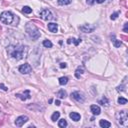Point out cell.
Instances as JSON below:
<instances>
[{
	"mask_svg": "<svg viewBox=\"0 0 128 128\" xmlns=\"http://www.w3.org/2000/svg\"><path fill=\"white\" fill-rule=\"evenodd\" d=\"M123 30H124V32H125V33H127V32H128V23H125V25H124V29H123Z\"/></svg>",
	"mask_w": 128,
	"mask_h": 128,
	"instance_id": "cell-30",
	"label": "cell"
},
{
	"mask_svg": "<svg viewBox=\"0 0 128 128\" xmlns=\"http://www.w3.org/2000/svg\"><path fill=\"white\" fill-rule=\"evenodd\" d=\"M31 70H32V67L30 66V64H28V63H25V64L19 66V72H21L22 74H28V73H30Z\"/></svg>",
	"mask_w": 128,
	"mask_h": 128,
	"instance_id": "cell-7",
	"label": "cell"
},
{
	"mask_svg": "<svg viewBox=\"0 0 128 128\" xmlns=\"http://www.w3.org/2000/svg\"><path fill=\"white\" fill-rule=\"evenodd\" d=\"M57 96H58L59 98H61V99H64L66 96H67V93H66V91H64L63 89H61L60 91L57 92Z\"/></svg>",
	"mask_w": 128,
	"mask_h": 128,
	"instance_id": "cell-15",
	"label": "cell"
},
{
	"mask_svg": "<svg viewBox=\"0 0 128 128\" xmlns=\"http://www.w3.org/2000/svg\"><path fill=\"white\" fill-rule=\"evenodd\" d=\"M95 1H96L97 3H103L104 1H105V0H95Z\"/></svg>",
	"mask_w": 128,
	"mask_h": 128,
	"instance_id": "cell-33",
	"label": "cell"
},
{
	"mask_svg": "<svg viewBox=\"0 0 128 128\" xmlns=\"http://www.w3.org/2000/svg\"><path fill=\"white\" fill-rule=\"evenodd\" d=\"M26 29V32L27 34L29 35V37L33 40H37L40 37V31L38 30V28H37L33 23H27V25L25 27Z\"/></svg>",
	"mask_w": 128,
	"mask_h": 128,
	"instance_id": "cell-3",
	"label": "cell"
},
{
	"mask_svg": "<svg viewBox=\"0 0 128 128\" xmlns=\"http://www.w3.org/2000/svg\"><path fill=\"white\" fill-rule=\"evenodd\" d=\"M98 102H99V104H102V105H105V106H108V104H109V101H108V99L106 97H103Z\"/></svg>",
	"mask_w": 128,
	"mask_h": 128,
	"instance_id": "cell-18",
	"label": "cell"
},
{
	"mask_svg": "<svg viewBox=\"0 0 128 128\" xmlns=\"http://www.w3.org/2000/svg\"><path fill=\"white\" fill-rule=\"evenodd\" d=\"M0 21L4 24H11V25H17L19 22V18L15 16L10 11H4L0 15Z\"/></svg>",
	"mask_w": 128,
	"mask_h": 128,
	"instance_id": "cell-2",
	"label": "cell"
},
{
	"mask_svg": "<svg viewBox=\"0 0 128 128\" xmlns=\"http://www.w3.org/2000/svg\"><path fill=\"white\" fill-rule=\"evenodd\" d=\"M0 88H1L2 90H4V91H7V87L4 84H0Z\"/></svg>",
	"mask_w": 128,
	"mask_h": 128,
	"instance_id": "cell-29",
	"label": "cell"
},
{
	"mask_svg": "<svg viewBox=\"0 0 128 128\" xmlns=\"http://www.w3.org/2000/svg\"><path fill=\"white\" fill-rule=\"evenodd\" d=\"M116 118H117V122L118 124L121 126L126 127L128 125V116H127V112L122 110L116 113Z\"/></svg>",
	"mask_w": 128,
	"mask_h": 128,
	"instance_id": "cell-4",
	"label": "cell"
},
{
	"mask_svg": "<svg viewBox=\"0 0 128 128\" xmlns=\"http://www.w3.org/2000/svg\"><path fill=\"white\" fill-rule=\"evenodd\" d=\"M119 14H120V12H115V13H113L112 15H111V17H110V18H111L112 20H115L116 18L118 17V15H119Z\"/></svg>",
	"mask_w": 128,
	"mask_h": 128,
	"instance_id": "cell-27",
	"label": "cell"
},
{
	"mask_svg": "<svg viewBox=\"0 0 128 128\" xmlns=\"http://www.w3.org/2000/svg\"><path fill=\"white\" fill-rule=\"evenodd\" d=\"M83 72H84L83 67H78L77 70L75 71V76H76V78H80V75H81Z\"/></svg>",
	"mask_w": 128,
	"mask_h": 128,
	"instance_id": "cell-16",
	"label": "cell"
},
{
	"mask_svg": "<svg viewBox=\"0 0 128 128\" xmlns=\"http://www.w3.org/2000/svg\"><path fill=\"white\" fill-rule=\"evenodd\" d=\"M72 0H58V4L59 5H68L71 3Z\"/></svg>",
	"mask_w": 128,
	"mask_h": 128,
	"instance_id": "cell-21",
	"label": "cell"
},
{
	"mask_svg": "<svg viewBox=\"0 0 128 128\" xmlns=\"http://www.w3.org/2000/svg\"><path fill=\"white\" fill-rule=\"evenodd\" d=\"M40 17L42 18V19L46 20V21H49V20L54 19L53 14H52V12L50 10H48V9H44V10H42L40 12Z\"/></svg>",
	"mask_w": 128,
	"mask_h": 128,
	"instance_id": "cell-5",
	"label": "cell"
},
{
	"mask_svg": "<svg viewBox=\"0 0 128 128\" xmlns=\"http://www.w3.org/2000/svg\"><path fill=\"white\" fill-rule=\"evenodd\" d=\"M60 67H61V68H66V64H65V63H61V64H60Z\"/></svg>",
	"mask_w": 128,
	"mask_h": 128,
	"instance_id": "cell-32",
	"label": "cell"
},
{
	"mask_svg": "<svg viewBox=\"0 0 128 128\" xmlns=\"http://www.w3.org/2000/svg\"><path fill=\"white\" fill-rule=\"evenodd\" d=\"M25 48L26 47L22 46V45H11L7 48V51H8V54L11 57L15 58L16 60H20L24 57Z\"/></svg>",
	"mask_w": 128,
	"mask_h": 128,
	"instance_id": "cell-1",
	"label": "cell"
},
{
	"mask_svg": "<svg viewBox=\"0 0 128 128\" xmlns=\"http://www.w3.org/2000/svg\"><path fill=\"white\" fill-rule=\"evenodd\" d=\"M71 42H74V44L75 45H78L79 43H80V42H81V39H75V38H69L68 40H67V43L68 44H70L71 43Z\"/></svg>",
	"mask_w": 128,
	"mask_h": 128,
	"instance_id": "cell-17",
	"label": "cell"
},
{
	"mask_svg": "<svg viewBox=\"0 0 128 128\" xmlns=\"http://www.w3.org/2000/svg\"><path fill=\"white\" fill-rule=\"evenodd\" d=\"M58 126L61 127V128L66 127V126H67V121H66L65 119H61V120H59V122H58Z\"/></svg>",
	"mask_w": 128,
	"mask_h": 128,
	"instance_id": "cell-19",
	"label": "cell"
},
{
	"mask_svg": "<svg viewBox=\"0 0 128 128\" xmlns=\"http://www.w3.org/2000/svg\"><path fill=\"white\" fill-rule=\"evenodd\" d=\"M69 117H70L73 121H79L80 118H81L80 114H79V113H77V112H71L70 114H69Z\"/></svg>",
	"mask_w": 128,
	"mask_h": 128,
	"instance_id": "cell-13",
	"label": "cell"
},
{
	"mask_svg": "<svg viewBox=\"0 0 128 128\" xmlns=\"http://www.w3.org/2000/svg\"><path fill=\"white\" fill-rule=\"evenodd\" d=\"M59 116H60V113L58 112V111H56V112H54L53 114H52V116H51V119H52V121H56L59 118Z\"/></svg>",
	"mask_w": 128,
	"mask_h": 128,
	"instance_id": "cell-22",
	"label": "cell"
},
{
	"mask_svg": "<svg viewBox=\"0 0 128 128\" xmlns=\"http://www.w3.org/2000/svg\"><path fill=\"white\" fill-rule=\"evenodd\" d=\"M71 98H73L74 100H76L77 102H80V103H83L85 101L84 94L80 91H75L73 93H71Z\"/></svg>",
	"mask_w": 128,
	"mask_h": 128,
	"instance_id": "cell-6",
	"label": "cell"
},
{
	"mask_svg": "<svg viewBox=\"0 0 128 128\" xmlns=\"http://www.w3.org/2000/svg\"><path fill=\"white\" fill-rule=\"evenodd\" d=\"M48 30L50 32H53V33L57 32L58 31V25L56 24V23H49L48 24Z\"/></svg>",
	"mask_w": 128,
	"mask_h": 128,
	"instance_id": "cell-12",
	"label": "cell"
},
{
	"mask_svg": "<svg viewBox=\"0 0 128 128\" xmlns=\"http://www.w3.org/2000/svg\"><path fill=\"white\" fill-rule=\"evenodd\" d=\"M16 97H18V98H20L21 100H27V99H30V92H29V90H26V91L23 93V94H19V93H17L16 95H15Z\"/></svg>",
	"mask_w": 128,
	"mask_h": 128,
	"instance_id": "cell-10",
	"label": "cell"
},
{
	"mask_svg": "<svg viewBox=\"0 0 128 128\" xmlns=\"http://www.w3.org/2000/svg\"><path fill=\"white\" fill-rule=\"evenodd\" d=\"M55 104H56L57 106H59V105H60V101H59V100H56V101H55Z\"/></svg>",
	"mask_w": 128,
	"mask_h": 128,
	"instance_id": "cell-34",
	"label": "cell"
},
{
	"mask_svg": "<svg viewBox=\"0 0 128 128\" xmlns=\"http://www.w3.org/2000/svg\"><path fill=\"white\" fill-rule=\"evenodd\" d=\"M68 82V78L67 77H61L59 79V84L60 85H65V84H67Z\"/></svg>",
	"mask_w": 128,
	"mask_h": 128,
	"instance_id": "cell-23",
	"label": "cell"
},
{
	"mask_svg": "<svg viewBox=\"0 0 128 128\" xmlns=\"http://www.w3.org/2000/svg\"><path fill=\"white\" fill-rule=\"evenodd\" d=\"M124 87H125V86H123V85H121V86L119 85V86L117 87V90H118V91H120V90H121V91H125V88H124Z\"/></svg>",
	"mask_w": 128,
	"mask_h": 128,
	"instance_id": "cell-28",
	"label": "cell"
},
{
	"mask_svg": "<svg viewBox=\"0 0 128 128\" xmlns=\"http://www.w3.org/2000/svg\"><path fill=\"white\" fill-rule=\"evenodd\" d=\"M113 44H114L115 47H120V46L122 45L121 41H120V40H117V39H114V40H113Z\"/></svg>",
	"mask_w": 128,
	"mask_h": 128,
	"instance_id": "cell-25",
	"label": "cell"
},
{
	"mask_svg": "<svg viewBox=\"0 0 128 128\" xmlns=\"http://www.w3.org/2000/svg\"><path fill=\"white\" fill-rule=\"evenodd\" d=\"M90 109H91V112L93 113L94 115H99L100 114V112H101V109L98 105H91Z\"/></svg>",
	"mask_w": 128,
	"mask_h": 128,
	"instance_id": "cell-11",
	"label": "cell"
},
{
	"mask_svg": "<svg viewBox=\"0 0 128 128\" xmlns=\"http://www.w3.org/2000/svg\"><path fill=\"white\" fill-rule=\"evenodd\" d=\"M43 46L46 47V48H51L52 47V43L50 40H44L43 41Z\"/></svg>",
	"mask_w": 128,
	"mask_h": 128,
	"instance_id": "cell-24",
	"label": "cell"
},
{
	"mask_svg": "<svg viewBox=\"0 0 128 128\" xmlns=\"http://www.w3.org/2000/svg\"><path fill=\"white\" fill-rule=\"evenodd\" d=\"M28 121V117L25 116V115H22V116H19L15 120V125L18 126V127H21L24 125V123H26Z\"/></svg>",
	"mask_w": 128,
	"mask_h": 128,
	"instance_id": "cell-8",
	"label": "cell"
},
{
	"mask_svg": "<svg viewBox=\"0 0 128 128\" xmlns=\"http://www.w3.org/2000/svg\"><path fill=\"white\" fill-rule=\"evenodd\" d=\"M118 103L119 104H126L127 103V99L123 98V97H119L118 98Z\"/></svg>",
	"mask_w": 128,
	"mask_h": 128,
	"instance_id": "cell-26",
	"label": "cell"
},
{
	"mask_svg": "<svg viewBox=\"0 0 128 128\" xmlns=\"http://www.w3.org/2000/svg\"><path fill=\"white\" fill-rule=\"evenodd\" d=\"M99 125H100L102 128H109L111 126V123L107 120H100L99 121Z\"/></svg>",
	"mask_w": 128,
	"mask_h": 128,
	"instance_id": "cell-14",
	"label": "cell"
},
{
	"mask_svg": "<svg viewBox=\"0 0 128 128\" xmlns=\"http://www.w3.org/2000/svg\"><path fill=\"white\" fill-rule=\"evenodd\" d=\"M22 12L25 13V14H30L32 12V8H30L29 6H24L22 9Z\"/></svg>",
	"mask_w": 128,
	"mask_h": 128,
	"instance_id": "cell-20",
	"label": "cell"
},
{
	"mask_svg": "<svg viewBox=\"0 0 128 128\" xmlns=\"http://www.w3.org/2000/svg\"><path fill=\"white\" fill-rule=\"evenodd\" d=\"M95 27L94 26H91L90 24H84L82 26H80V30H82L83 32L85 33H89V32H93Z\"/></svg>",
	"mask_w": 128,
	"mask_h": 128,
	"instance_id": "cell-9",
	"label": "cell"
},
{
	"mask_svg": "<svg viewBox=\"0 0 128 128\" xmlns=\"http://www.w3.org/2000/svg\"><path fill=\"white\" fill-rule=\"evenodd\" d=\"M94 1H95V0H86V3L89 4V5H92V4L94 3Z\"/></svg>",
	"mask_w": 128,
	"mask_h": 128,
	"instance_id": "cell-31",
	"label": "cell"
}]
</instances>
